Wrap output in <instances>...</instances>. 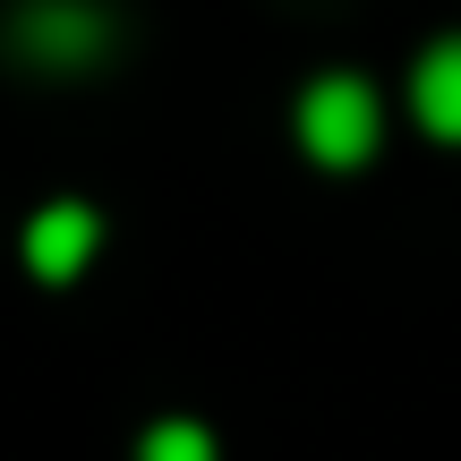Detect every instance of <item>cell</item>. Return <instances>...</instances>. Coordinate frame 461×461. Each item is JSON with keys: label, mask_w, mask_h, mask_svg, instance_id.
Wrapping results in <instances>:
<instances>
[{"label": "cell", "mask_w": 461, "mask_h": 461, "mask_svg": "<svg viewBox=\"0 0 461 461\" xmlns=\"http://www.w3.org/2000/svg\"><path fill=\"white\" fill-rule=\"evenodd\" d=\"M384 137V112H376V86L367 77H316L308 95H299V146H308V163L325 171H359L367 154H376Z\"/></svg>", "instance_id": "cell-1"}, {"label": "cell", "mask_w": 461, "mask_h": 461, "mask_svg": "<svg viewBox=\"0 0 461 461\" xmlns=\"http://www.w3.org/2000/svg\"><path fill=\"white\" fill-rule=\"evenodd\" d=\"M120 43V17L103 0H17L9 9V51L34 68H95L103 51Z\"/></svg>", "instance_id": "cell-2"}, {"label": "cell", "mask_w": 461, "mask_h": 461, "mask_svg": "<svg viewBox=\"0 0 461 461\" xmlns=\"http://www.w3.org/2000/svg\"><path fill=\"white\" fill-rule=\"evenodd\" d=\"M95 248H103V222H95V205H77V197L43 205V214L26 222V265L43 282H77L86 265H95Z\"/></svg>", "instance_id": "cell-3"}, {"label": "cell", "mask_w": 461, "mask_h": 461, "mask_svg": "<svg viewBox=\"0 0 461 461\" xmlns=\"http://www.w3.org/2000/svg\"><path fill=\"white\" fill-rule=\"evenodd\" d=\"M411 112L428 137H445V146H461V34H445V43L419 51L411 68Z\"/></svg>", "instance_id": "cell-4"}, {"label": "cell", "mask_w": 461, "mask_h": 461, "mask_svg": "<svg viewBox=\"0 0 461 461\" xmlns=\"http://www.w3.org/2000/svg\"><path fill=\"white\" fill-rule=\"evenodd\" d=\"M137 461H214V436H205L197 419H163V428H146Z\"/></svg>", "instance_id": "cell-5"}]
</instances>
